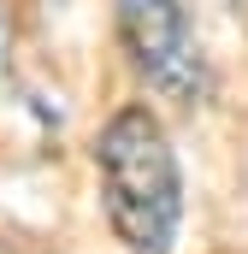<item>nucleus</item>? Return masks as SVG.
Returning <instances> with one entry per match:
<instances>
[{
	"label": "nucleus",
	"instance_id": "1",
	"mask_svg": "<svg viewBox=\"0 0 248 254\" xmlns=\"http://www.w3.org/2000/svg\"><path fill=\"white\" fill-rule=\"evenodd\" d=\"M107 225L130 254H172L184 225V178L166 125L148 107H119L95 136Z\"/></svg>",
	"mask_w": 248,
	"mask_h": 254
},
{
	"label": "nucleus",
	"instance_id": "2",
	"mask_svg": "<svg viewBox=\"0 0 248 254\" xmlns=\"http://www.w3.org/2000/svg\"><path fill=\"white\" fill-rule=\"evenodd\" d=\"M119 42L130 65L148 77V89H160L166 101L201 95L207 71H201V48L178 0H119Z\"/></svg>",
	"mask_w": 248,
	"mask_h": 254
},
{
	"label": "nucleus",
	"instance_id": "3",
	"mask_svg": "<svg viewBox=\"0 0 248 254\" xmlns=\"http://www.w3.org/2000/svg\"><path fill=\"white\" fill-rule=\"evenodd\" d=\"M0 12H6V0H0Z\"/></svg>",
	"mask_w": 248,
	"mask_h": 254
}]
</instances>
